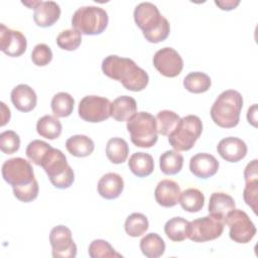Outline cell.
<instances>
[{
    "label": "cell",
    "instance_id": "1",
    "mask_svg": "<svg viewBox=\"0 0 258 258\" xmlns=\"http://www.w3.org/2000/svg\"><path fill=\"white\" fill-rule=\"evenodd\" d=\"M102 71L108 78L122 83L125 89L140 92L149 82L148 74L128 57L108 55L102 61Z\"/></svg>",
    "mask_w": 258,
    "mask_h": 258
},
{
    "label": "cell",
    "instance_id": "2",
    "mask_svg": "<svg viewBox=\"0 0 258 258\" xmlns=\"http://www.w3.org/2000/svg\"><path fill=\"white\" fill-rule=\"evenodd\" d=\"M243 108V97L236 90L222 92L211 108V117L215 124L222 128H233L240 121Z\"/></svg>",
    "mask_w": 258,
    "mask_h": 258
},
{
    "label": "cell",
    "instance_id": "3",
    "mask_svg": "<svg viewBox=\"0 0 258 258\" xmlns=\"http://www.w3.org/2000/svg\"><path fill=\"white\" fill-rule=\"evenodd\" d=\"M40 166L46 172L51 184L56 188H68L75 180L73 168L68 163L66 155L57 148L50 147L47 150Z\"/></svg>",
    "mask_w": 258,
    "mask_h": 258
},
{
    "label": "cell",
    "instance_id": "4",
    "mask_svg": "<svg viewBox=\"0 0 258 258\" xmlns=\"http://www.w3.org/2000/svg\"><path fill=\"white\" fill-rule=\"evenodd\" d=\"M127 130L130 133L131 142L142 148H150L157 142L156 119L148 112H137L127 121Z\"/></svg>",
    "mask_w": 258,
    "mask_h": 258
},
{
    "label": "cell",
    "instance_id": "5",
    "mask_svg": "<svg viewBox=\"0 0 258 258\" xmlns=\"http://www.w3.org/2000/svg\"><path fill=\"white\" fill-rule=\"evenodd\" d=\"M108 22V13L98 6L80 7L72 17L73 28L86 35L101 34L107 28Z\"/></svg>",
    "mask_w": 258,
    "mask_h": 258
},
{
    "label": "cell",
    "instance_id": "6",
    "mask_svg": "<svg viewBox=\"0 0 258 258\" xmlns=\"http://www.w3.org/2000/svg\"><path fill=\"white\" fill-rule=\"evenodd\" d=\"M203 131L200 117L187 115L180 118L175 129L168 135V142L176 151H187L194 147Z\"/></svg>",
    "mask_w": 258,
    "mask_h": 258
},
{
    "label": "cell",
    "instance_id": "7",
    "mask_svg": "<svg viewBox=\"0 0 258 258\" xmlns=\"http://www.w3.org/2000/svg\"><path fill=\"white\" fill-rule=\"evenodd\" d=\"M224 223L229 226L230 239L239 244L249 243L257 230L249 216L242 210L234 209L224 218Z\"/></svg>",
    "mask_w": 258,
    "mask_h": 258
},
{
    "label": "cell",
    "instance_id": "8",
    "mask_svg": "<svg viewBox=\"0 0 258 258\" xmlns=\"http://www.w3.org/2000/svg\"><path fill=\"white\" fill-rule=\"evenodd\" d=\"M224 220L213 215L205 216L189 222L188 239L197 242L204 243L216 240L221 237L224 232Z\"/></svg>",
    "mask_w": 258,
    "mask_h": 258
},
{
    "label": "cell",
    "instance_id": "9",
    "mask_svg": "<svg viewBox=\"0 0 258 258\" xmlns=\"http://www.w3.org/2000/svg\"><path fill=\"white\" fill-rule=\"evenodd\" d=\"M78 113L84 121L91 123L102 122L111 116V102L101 96H86L80 101Z\"/></svg>",
    "mask_w": 258,
    "mask_h": 258
},
{
    "label": "cell",
    "instance_id": "10",
    "mask_svg": "<svg viewBox=\"0 0 258 258\" xmlns=\"http://www.w3.org/2000/svg\"><path fill=\"white\" fill-rule=\"evenodd\" d=\"M2 176L12 187L27 184L35 179L30 162L22 157L6 160L2 165Z\"/></svg>",
    "mask_w": 258,
    "mask_h": 258
},
{
    "label": "cell",
    "instance_id": "11",
    "mask_svg": "<svg viewBox=\"0 0 258 258\" xmlns=\"http://www.w3.org/2000/svg\"><path fill=\"white\" fill-rule=\"evenodd\" d=\"M49 242L54 258H75L77 256V245L73 240L72 231L67 226L53 227L49 234Z\"/></svg>",
    "mask_w": 258,
    "mask_h": 258
},
{
    "label": "cell",
    "instance_id": "12",
    "mask_svg": "<svg viewBox=\"0 0 258 258\" xmlns=\"http://www.w3.org/2000/svg\"><path fill=\"white\" fill-rule=\"evenodd\" d=\"M154 68L166 78L177 77L183 68L180 54L172 47H163L157 50L153 56Z\"/></svg>",
    "mask_w": 258,
    "mask_h": 258
},
{
    "label": "cell",
    "instance_id": "13",
    "mask_svg": "<svg viewBox=\"0 0 258 258\" xmlns=\"http://www.w3.org/2000/svg\"><path fill=\"white\" fill-rule=\"evenodd\" d=\"M27 47L25 36L18 30H13L0 24V49L8 56L17 57L23 54Z\"/></svg>",
    "mask_w": 258,
    "mask_h": 258
},
{
    "label": "cell",
    "instance_id": "14",
    "mask_svg": "<svg viewBox=\"0 0 258 258\" xmlns=\"http://www.w3.org/2000/svg\"><path fill=\"white\" fill-rule=\"evenodd\" d=\"M133 16L135 23L142 29L143 33L155 29L164 18V16L160 14L157 6L151 2H142L138 4L134 9Z\"/></svg>",
    "mask_w": 258,
    "mask_h": 258
},
{
    "label": "cell",
    "instance_id": "15",
    "mask_svg": "<svg viewBox=\"0 0 258 258\" xmlns=\"http://www.w3.org/2000/svg\"><path fill=\"white\" fill-rule=\"evenodd\" d=\"M218 169L219 161L210 153H197L189 160V170L199 178L207 179L215 175Z\"/></svg>",
    "mask_w": 258,
    "mask_h": 258
},
{
    "label": "cell",
    "instance_id": "16",
    "mask_svg": "<svg viewBox=\"0 0 258 258\" xmlns=\"http://www.w3.org/2000/svg\"><path fill=\"white\" fill-rule=\"evenodd\" d=\"M220 156L229 162H238L243 159L248 151L246 143L238 137H226L217 145Z\"/></svg>",
    "mask_w": 258,
    "mask_h": 258
},
{
    "label": "cell",
    "instance_id": "17",
    "mask_svg": "<svg viewBox=\"0 0 258 258\" xmlns=\"http://www.w3.org/2000/svg\"><path fill=\"white\" fill-rule=\"evenodd\" d=\"M180 187L172 179L160 180L154 190V197L157 204L164 208L174 207L179 202Z\"/></svg>",
    "mask_w": 258,
    "mask_h": 258
},
{
    "label": "cell",
    "instance_id": "18",
    "mask_svg": "<svg viewBox=\"0 0 258 258\" xmlns=\"http://www.w3.org/2000/svg\"><path fill=\"white\" fill-rule=\"evenodd\" d=\"M33 10V20L40 27L51 26L60 16V7L54 1H39Z\"/></svg>",
    "mask_w": 258,
    "mask_h": 258
},
{
    "label": "cell",
    "instance_id": "19",
    "mask_svg": "<svg viewBox=\"0 0 258 258\" xmlns=\"http://www.w3.org/2000/svg\"><path fill=\"white\" fill-rule=\"evenodd\" d=\"M11 102L20 112L32 111L37 102V96L34 90L26 84H20L11 91Z\"/></svg>",
    "mask_w": 258,
    "mask_h": 258
},
{
    "label": "cell",
    "instance_id": "20",
    "mask_svg": "<svg viewBox=\"0 0 258 258\" xmlns=\"http://www.w3.org/2000/svg\"><path fill=\"white\" fill-rule=\"evenodd\" d=\"M124 189V180L116 172L104 174L98 181V192L106 200L117 199Z\"/></svg>",
    "mask_w": 258,
    "mask_h": 258
},
{
    "label": "cell",
    "instance_id": "21",
    "mask_svg": "<svg viewBox=\"0 0 258 258\" xmlns=\"http://www.w3.org/2000/svg\"><path fill=\"white\" fill-rule=\"evenodd\" d=\"M136 113V101L130 96H120L111 103V117L118 122L128 121Z\"/></svg>",
    "mask_w": 258,
    "mask_h": 258
},
{
    "label": "cell",
    "instance_id": "22",
    "mask_svg": "<svg viewBox=\"0 0 258 258\" xmlns=\"http://www.w3.org/2000/svg\"><path fill=\"white\" fill-rule=\"evenodd\" d=\"M235 207V201L230 195L222 191H216L210 197L208 211L211 215L224 220L225 216L230 211L234 210Z\"/></svg>",
    "mask_w": 258,
    "mask_h": 258
},
{
    "label": "cell",
    "instance_id": "23",
    "mask_svg": "<svg viewBox=\"0 0 258 258\" xmlns=\"http://www.w3.org/2000/svg\"><path fill=\"white\" fill-rule=\"evenodd\" d=\"M128 166L134 175L138 177H145L153 172L154 160L148 153L135 152L130 156Z\"/></svg>",
    "mask_w": 258,
    "mask_h": 258
},
{
    "label": "cell",
    "instance_id": "24",
    "mask_svg": "<svg viewBox=\"0 0 258 258\" xmlns=\"http://www.w3.org/2000/svg\"><path fill=\"white\" fill-rule=\"evenodd\" d=\"M66 147L72 155L76 157H86L93 153L95 144L90 137L78 134L68 138L66 141Z\"/></svg>",
    "mask_w": 258,
    "mask_h": 258
},
{
    "label": "cell",
    "instance_id": "25",
    "mask_svg": "<svg viewBox=\"0 0 258 258\" xmlns=\"http://www.w3.org/2000/svg\"><path fill=\"white\" fill-rule=\"evenodd\" d=\"M140 250L147 258H158L165 251V243L158 234L149 233L141 239Z\"/></svg>",
    "mask_w": 258,
    "mask_h": 258
},
{
    "label": "cell",
    "instance_id": "26",
    "mask_svg": "<svg viewBox=\"0 0 258 258\" xmlns=\"http://www.w3.org/2000/svg\"><path fill=\"white\" fill-rule=\"evenodd\" d=\"M189 222L181 217L169 219L164 225L165 235L173 242H181L188 237Z\"/></svg>",
    "mask_w": 258,
    "mask_h": 258
},
{
    "label": "cell",
    "instance_id": "27",
    "mask_svg": "<svg viewBox=\"0 0 258 258\" xmlns=\"http://www.w3.org/2000/svg\"><path fill=\"white\" fill-rule=\"evenodd\" d=\"M129 154L128 143L120 137H113L106 144V155L114 164H120L126 161Z\"/></svg>",
    "mask_w": 258,
    "mask_h": 258
},
{
    "label": "cell",
    "instance_id": "28",
    "mask_svg": "<svg viewBox=\"0 0 258 258\" xmlns=\"http://www.w3.org/2000/svg\"><path fill=\"white\" fill-rule=\"evenodd\" d=\"M178 203L184 211L188 213H198L205 205V196L200 189L189 187L180 192Z\"/></svg>",
    "mask_w": 258,
    "mask_h": 258
},
{
    "label": "cell",
    "instance_id": "29",
    "mask_svg": "<svg viewBox=\"0 0 258 258\" xmlns=\"http://www.w3.org/2000/svg\"><path fill=\"white\" fill-rule=\"evenodd\" d=\"M62 126L60 121L55 116L44 115L40 119H38L36 123V131L37 133L46 139L53 140L61 134Z\"/></svg>",
    "mask_w": 258,
    "mask_h": 258
},
{
    "label": "cell",
    "instance_id": "30",
    "mask_svg": "<svg viewBox=\"0 0 258 258\" xmlns=\"http://www.w3.org/2000/svg\"><path fill=\"white\" fill-rule=\"evenodd\" d=\"M159 166L164 174L174 175L183 166V156L176 150H166L159 157Z\"/></svg>",
    "mask_w": 258,
    "mask_h": 258
},
{
    "label": "cell",
    "instance_id": "31",
    "mask_svg": "<svg viewBox=\"0 0 258 258\" xmlns=\"http://www.w3.org/2000/svg\"><path fill=\"white\" fill-rule=\"evenodd\" d=\"M212 85L211 78L202 72L189 73L183 79V87L186 91L194 94H201L207 92Z\"/></svg>",
    "mask_w": 258,
    "mask_h": 258
},
{
    "label": "cell",
    "instance_id": "32",
    "mask_svg": "<svg viewBox=\"0 0 258 258\" xmlns=\"http://www.w3.org/2000/svg\"><path fill=\"white\" fill-rule=\"evenodd\" d=\"M75 100L74 98L66 92H59L55 94L50 103L51 111L57 118L69 117L74 110Z\"/></svg>",
    "mask_w": 258,
    "mask_h": 258
},
{
    "label": "cell",
    "instance_id": "33",
    "mask_svg": "<svg viewBox=\"0 0 258 258\" xmlns=\"http://www.w3.org/2000/svg\"><path fill=\"white\" fill-rule=\"evenodd\" d=\"M148 219L141 213H133L129 215L124 224L126 234L134 238L142 236L148 230Z\"/></svg>",
    "mask_w": 258,
    "mask_h": 258
},
{
    "label": "cell",
    "instance_id": "34",
    "mask_svg": "<svg viewBox=\"0 0 258 258\" xmlns=\"http://www.w3.org/2000/svg\"><path fill=\"white\" fill-rule=\"evenodd\" d=\"M155 119L157 133L164 136H168L180 121V117L175 112L170 110H162L158 112Z\"/></svg>",
    "mask_w": 258,
    "mask_h": 258
},
{
    "label": "cell",
    "instance_id": "35",
    "mask_svg": "<svg viewBox=\"0 0 258 258\" xmlns=\"http://www.w3.org/2000/svg\"><path fill=\"white\" fill-rule=\"evenodd\" d=\"M82 43V33L75 28L62 30L56 37V44L64 50H76Z\"/></svg>",
    "mask_w": 258,
    "mask_h": 258
},
{
    "label": "cell",
    "instance_id": "36",
    "mask_svg": "<svg viewBox=\"0 0 258 258\" xmlns=\"http://www.w3.org/2000/svg\"><path fill=\"white\" fill-rule=\"evenodd\" d=\"M89 256L91 258H111V257H122L121 254L117 253L115 249L109 244V242L97 239L91 242L89 246Z\"/></svg>",
    "mask_w": 258,
    "mask_h": 258
},
{
    "label": "cell",
    "instance_id": "37",
    "mask_svg": "<svg viewBox=\"0 0 258 258\" xmlns=\"http://www.w3.org/2000/svg\"><path fill=\"white\" fill-rule=\"evenodd\" d=\"M51 146L48 143H46L45 141L35 139V140H32L31 142H29V144L26 147L25 153H26L27 158L30 161H32L35 165L40 166L43 156L45 155V153L47 152V150Z\"/></svg>",
    "mask_w": 258,
    "mask_h": 258
},
{
    "label": "cell",
    "instance_id": "38",
    "mask_svg": "<svg viewBox=\"0 0 258 258\" xmlns=\"http://www.w3.org/2000/svg\"><path fill=\"white\" fill-rule=\"evenodd\" d=\"M20 147L19 135L13 130H6L0 134V149L5 154H13Z\"/></svg>",
    "mask_w": 258,
    "mask_h": 258
},
{
    "label": "cell",
    "instance_id": "39",
    "mask_svg": "<svg viewBox=\"0 0 258 258\" xmlns=\"http://www.w3.org/2000/svg\"><path fill=\"white\" fill-rule=\"evenodd\" d=\"M12 188H13L14 197L22 203H30L34 201L37 198L38 190H39L38 182L36 179L32 180L27 184L14 186Z\"/></svg>",
    "mask_w": 258,
    "mask_h": 258
},
{
    "label": "cell",
    "instance_id": "40",
    "mask_svg": "<svg viewBox=\"0 0 258 258\" xmlns=\"http://www.w3.org/2000/svg\"><path fill=\"white\" fill-rule=\"evenodd\" d=\"M52 59V51L45 43H38L31 52V60L37 67H44Z\"/></svg>",
    "mask_w": 258,
    "mask_h": 258
},
{
    "label": "cell",
    "instance_id": "41",
    "mask_svg": "<svg viewBox=\"0 0 258 258\" xmlns=\"http://www.w3.org/2000/svg\"><path fill=\"white\" fill-rule=\"evenodd\" d=\"M169 32H170V25L168 20L164 17L162 22L155 29H153L150 32L143 33V35L148 42L158 43L165 40L168 37Z\"/></svg>",
    "mask_w": 258,
    "mask_h": 258
},
{
    "label": "cell",
    "instance_id": "42",
    "mask_svg": "<svg viewBox=\"0 0 258 258\" xmlns=\"http://www.w3.org/2000/svg\"><path fill=\"white\" fill-rule=\"evenodd\" d=\"M243 198L245 203L257 214V202H258V179L246 182L243 190Z\"/></svg>",
    "mask_w": 258,
    "mask_h": 258
},
{
    "label": "cell",
    "instance_id": "43",
    "mask_svg": "<svg viewBox=\"0 0 258 258\" xmlns=\"http://www.w3.org/2000/svg\"><path fill=\"white\" fill-rule=\"evenodd\" d=\"M245 182L258 179V160L253 159L250 161L244 169Z\"/></svg>",
    "mask_w": 258,
    "mask_h": 258
},
{
    "label": "cell",
    "instance_id": "44",
    "mask_svg": "<svg viewBox=\"0 0 258 258\" xmlns=\"http://www.w3.org/2000/svg\"><path fill=\"white\" fill-rule=\"evenodd\" d=\"M215 4L222 10L230 11L235 9L239 4V0H215Z\"/></svg>",
    "mask_w": 258,
    "mask_h": 258
},
{
    "label": "cell",
    "instance_id": "45",
    "mask_svg": "<svg viewBox=\"0 0 258 258\" xmlns=\"http://www.w3.org/2000/svg\"><path fill=\"white\" fill-rule=\"evenodd\" d=\"M247 120L251 125H253L254 127H257V104H253L248 109Z\"/></svg>",
    "mask_w": 258,
    "mask_h": 258
},
{
    "label": "cell",
    "instance_id": "46",
    "mask_svg": "<svg viewBox=\"0 0 258 258\" xmlns=\"http://www.w3.org/2000/svg\"><path fill=\"white\" fill-rule=\"evenodd\" d=\"M0 105H1V109H2V119H1V126H4V125H5L7 122H9L11 114H10V110H9V108H8V107L5 105V103L1 102V103H0Z\"/></svg>",
    "mask_w": 258,
    "mask_h": 258
}]
</instances>
